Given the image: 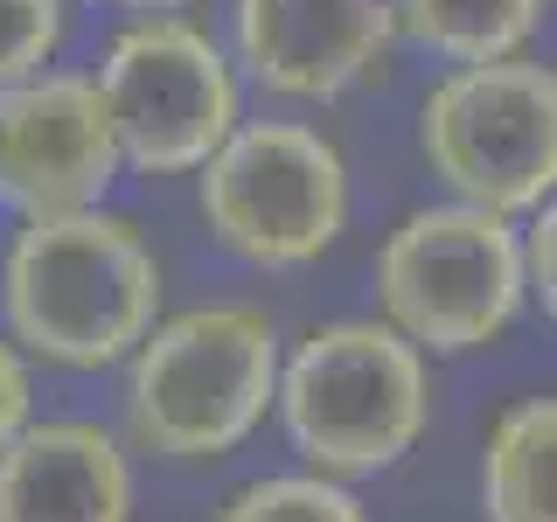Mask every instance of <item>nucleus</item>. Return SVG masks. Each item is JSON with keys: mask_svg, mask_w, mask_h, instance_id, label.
Instances as JSON below:
<instances>
[{"mask_svg": "<svg viewBox=\"0 0 557 522\" xmlns=\"http://www.w3.org/2000/svg\"><path fill=\"white\" fill-rule=\"evenodd\" d=\"M8 341L57 370H104L126 362L161 313V258L139 223L112 209L35 216L8 244L0 272Z\"/></svg>", "mask_w": 557, "mask_h": 522, "instance_id": "nucleus-1", "label": "nucleus"}, {"mask_svg": "<svg viewBox=\"0 0 557 522\" xmlns=\"http://www.w3.org/2000/svg\"><path fill=\"white\" fill-rule=\"evenodd\" d=\"M28 405H35L28 356H22V348H14L8 335H0V452H8V439L28 425Z\"/></svg>", "mask_w": 557, "mask_h": 522, "instance_id": "nucleus-16", "label": "nucleus"}, {"mask_svg": "<svg viewBox=\"0 0 557 522\" xmlns=\"http://www.w3.org/2000/svg\"><path fill=\"white\" fill-rule=\"evenodd\" d=\"M196 174L202 223L244 265H313L348 231V161L307 119H237Z\"/></svg>", "mask_w": 557, "mask_h": 522, "instance_id": "nucleus-5", "label": "nucleus"}, {"mask_svg": "<svg viewBox=\"0 0 557 522\" xmlns=\"http://www.w3.org/2000/svg\"><path fill=\"white\" fill-rule=\"evenodd\" d=\"M391 8L397 28L453 70L522 57L544 22V0H391Z\"/></svg>", "mask_w": 557, "mask_h": 522, "instance_id": "nucleus-12", "label": "nucleus"}, {"mask_svg": "<svg viewBox=\"0 0 557 522\" xmlns=\"http://www.w3.org/2000/svg\"><path fill=\"white\" fill-rule=\"evenodd\" d=\"M91 91L112 119L119 161L147 174H196L244 119L231 57L216 49V35L182 14L119 28L98 57Z\"/></svg>", "mask_w": 557, "mask_h": 522, "instance_id": "nucleus-7", "label": "nucleus"}, {"mask_svg": "<svg viewBox=\"0 0 557 522\" xmlns=\"http://www.w3.org/2000/svg\"><path fill=\"white\" fill-rule=\"evenodd\" d=\"M112 8H133L139 22H153V14H174V8H188V0H112Z\"/></svg>", "mask_w": 557, "mask_h": 522, "instance_id": "nucleus-17", "label": "nucleus"}, {"mask_svg": "<svg viewBox=\"0 0 557 522\" xmlns=\"http://www.w3.org/2000/svg\"><path fill=\"white\" fill-rule=\"evenodd\" d=\"M278 327L265 307L209 300L153 321L126 356V425L153 460H223L272 411Z\"/></svg>", "mask_w": 557, "mask_h": 522, "instance_id": "nucleus-2", "label": "nucleus"}, {"mask_svg": "<svg viewBox=\"0 0 557 522\" xmlns=\"http://www.w3.org/2000/svg\"><path fill=\"white\" fill-rule=\"evenodd\" d=\"M216 522H370V509H362L342 481L265 474V481H244L237 495L216 509Z\"/></svg>", "mask_w": 557, "mask_h": 522, "instance_id": "nucleus-13", "label": "nucleus"}, {"mask_svg": "<svg viewBox=\"0 0 557 522\" xmlns=\"http://www.w3.org/2000/svg\"><path fill=\"white\" fill-rule=\"evenodd\" d=\"M119 139L84 70H35L0 91V202L22 216H77L119 182Z\"/></svg>", "mask_w": 557, "mask_h": 522, "instance_id": "nucleus-8", "label": "nucleus"}, {"mask_svg": "<svg viewBox=\"0 0 557 522\" xmlns=\"http://www.w3.org/2000/svg\"><path fill=\"white\" fill-rule=\"evenodd\" d=\"M397 42L391 0H237V63L258 91L327 104L383 70Z\"/></svg>", "mask_w": 557, "mask_h": 522, "instance_id": "nucleus-9", "label": "nucleus"}, {"mask_svg": "<svg viewBox=\"0 0 557 522\" xmlns=\"http://www.w3.org/2000/svg\"><path fill=\"white\" fill-rule=\"evenodd\" d=\"M70 8L63 0H0V91L35 77L63 42Z\"/></svg>", "mask_w": 557, "mask_h": 522, "instance_id": "nucleus-14", "label": "nucleus"}, {"mask_svg": "<svg viewBox=\"0 0 557 522\" xmlns=\"http://www.w3.org/2000/svg\"><path fill=\"white\" fill-rule=\"evenodd\" d=\"M522 258L509 216L467 202H425L383 237L376 251V307L383 327L418 356H474L502 341L522 313Z\"/></svg>", "mask_w": 557, "mask_h": 522, "instance_id": "nucleus-4", "label": "nucleus"}, {"mask_svg": "<svg viewBox=\"0 0 557 522\" xmlns=\"http://www.w3.org/2000/svg\"><path fill=\"white\" fill-rule=\"evenodd\" d=\"M0 522H133L119 432L91 418H28L0 452Z\"/></svg>", "mask_w": 557, "mask_h": 522, "instance_id": "nucleus-10", "label": "nucleus"}, {"mask_svg": "<svg viewBox=\"0 0 557 522\" xmlns=\"http://www.w3.org/2000/svg\"><path fill=\"white\" fill-rule=\"evenodd\" d=\"M487 522H557V397H516L481 446Z\"/></svg>", "mask_w": 557, "mask_h": 522, "instance_id": "nucleus-11", "label": "nucleus"}, {"mask_svg": "<svg viewBox=\"0 0 557 522\" xmlns=\"http://www.w3.org/2000/svg\"><path fill=\"white\" fill-rule=\"evenodd\" d=\"M550 251H557V216H550V202L536 209L530 223L516 231V258H522V293H530L536 307H557V286H550Z\"/></svg>", "mask_w": 557, "mask_h": 522, "instance_id": "nucleus-15", "label": "nucleus"}, {"mask_svg": "<svg viewBox=\"0 0 557 522\" xmlns=\"http://www.w3.org/2000/svg\"><path fill=\"white\" fill-rule=\"evenodd\" d=\"M278 418L300 446L307 474L362 481L391 474L432 425V376L425 356L391 335L383 321H327L278 356Z\"/></svg>", "mask_w": 557, "mask_h": 522, "instance_id": "nucleus-3", "label": "nucleus"}, {"mask_svg": "<svg viewBox=\"0 0 557 522\" xmlns=\"http://www.w3.org/2000/svg\"><path fill=\"white\" fill-rule=\"evenodd\" d=\"M418 147L453 202L516 216L544 209L557 182V77L536 57L446 70L418 104Z\"/></svg>", "mask_w": 557, "mask_h": 522, "instance_id": "nucleus-6", "label": "nucleus"}]
</instances>
